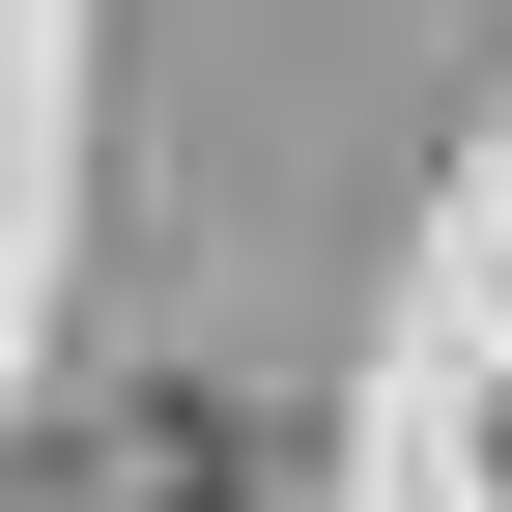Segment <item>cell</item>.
<instances>
[{
    "mask_svg": "<svg viewBox=\"0 0 512 512\" xmlns=\"http://www.w3.org/2000/svg\"><path fill=\"white\" fill-rule=\"evenodd\" d=\"M29 512H228V484H200V456H57Z\"/></svg>",
    "mask_w": 512,
    "mask_h": 512,
    "instance_id": "cell-1",
    "label": "cell"
}]
</instances>
